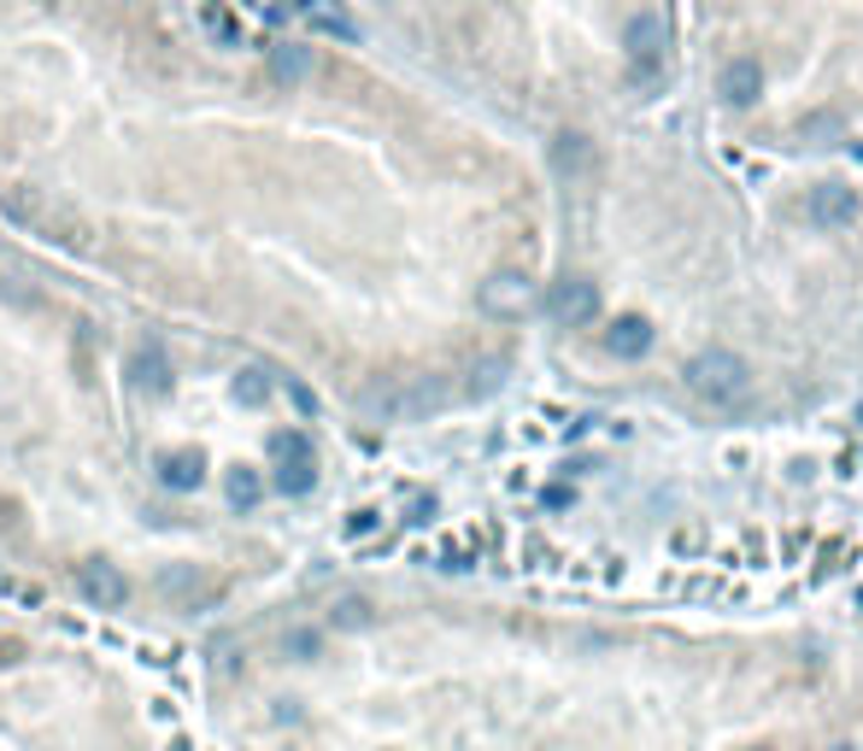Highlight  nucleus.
I'll return each mask as SVG.
<instances>
[{"label": "nucleus", "mask_w": 863, "mask_h": 751, "mask_svg": "<svg viewBox=\"0 0 863 751\" xmlns=\"http://www.w3.org/2000/svg\"><path fill=\"white\" fill-rule=\"evenodd\" d=\"M599 340H605V352H612V358H647L652 352V323L635 317V312L629 317H612Z\"/></svg>", "instance_id": "obj_8"}, {"label": "nucleus", "mask_w": 863, "mask_h": 751, "mask_svg": "<svg viewBox=\"0 0 863 751\" xmlns=\"http://www.w3.org/2000/svg\"><path fill=\"white\" fill-rule=\"evenodd\" d=\"M805 212H810V224H822V229L858 224V188H845V182H817V188H810V200H805Z\"/></svg>", "instance_id": "obj_6"}, {"label": "nucleus", "mask_w": 863, "mask_h": 751, "mask_svg": "<svg viewBox=\"0 0 863 751\" xmlns=\"http://www.w3.org/2000/svg\"><path fill=\"white\" fill-rule=\"evenodd\" d=\"M500 382H505V365H494V358H487V365L477 370V382H470V394H477V400H482V394H494V388H500Z\"/></svg>", "instance_id": "obj_21"}, {"label": "nucleus", "mask_w": 863, "mask_h": 751, "mask_svg": "<svg viewBox=\"0 0 863 751\" xmlns=\"http://www.w3.org/2000/svg\"><path fill=\"white\" fill-rule=\"evenodd\" d=\"M758 94H764V71H758L752 54H735L722 65V100L729 107H758Z\"/></svg>", "instance_id": "obj_9"}, {"label": "nucleus", "mask_w": 863, "mask_h": 751, "mask_svg": "<svg viewBox=\"0 0 863 751\" xmlns=\"http://www.w3.org/2000/svg\"><path fill=\"white\" fill-rule=\"evenodd\" d=\"M547 317L564 323V329H582V323L599 317V288L587 277H558L547 288Z\"/></svg>", "instance_id": "obj_5"}, {"label": "nucleus", "mask_w": 863, "mask_h": 751, "mask_svg": "<svg viewBox=\"0 0 863 751\" xmlns=\"http://www.w3.org/2000/svg\"><path fill=\"white\" fill-rule=\"evenodd\" d=\"M159 482L171 487V493H194L200 482H206V458H200L194 447L165 452V458H159Z\"/></svg>", "instance_id": "obj_10"}, {"label": "nucleus", "mask_w": 863, "mask_h": 751, "mask_svg": "<svg viewBox=\"0 0 863 751\" xmlns=\"http://www.w3.org/2000/svg\"><path fill=\"white\" fill-rule=\"evenodd\" d=\"M752 751H775V746H752Z\"/></svg>", "instance_id": "obj_24"}, {"label": "nucleus", "mask_w": 863, "mask_h": 751, "mask_svg": "<svg viewBox=\"0 0 863 751\" xmlns=\"http://www.w3.org/2000/svg\"><path fill=\"white\" fill-rule=\"evenodd\" d=\"M206 24H212V36H217V42H242V24H235L224 7H206Z\"/></svg>", "instance_id": "obj_20"}, {"label": "nucleus", "mask_w": 863, "mask_h": 751, "mask_svg": "<svg viewBox=\"0 0 863 751\" xmlns=\"http://www.w3.org/2000/svg\"><path fill=\"white\" fill-rule=\"evenodd\" d=\"M270 452H277V458H306L312 440L300 435V429H277V435H270Z\"/></svg>", "instance_id": "obj_19"}, {"label": "nucleus", "mask_w": 863, "mask_h": 751, "mask_svg": "<svg viewBox=\"0 0 863 751\" xmlns=\"http://www.w3.org/2000/svg\"><path fill=\"white\" fill-rule=\"evenodd\" d=\"M682 382H687V394H693V400H705V405H735V400H747V394H752V370H747V358L729 352V347H705L699 358H687Z\"/></svg>", "instance_id": "obj_1"}, {"label": "nucleus", "mask_w": 863, "mask_h": 751, "mask_svg": "<svg viewBox=\"0 0 863 751\" xmlns=\"http://www.w3.org/2000/svg\"><path fill=\"white\" fill-rule=\"evenodd\" d=\"M270 487L282 493V500H306L317 487V458H277V475H270Z\"/></svg>", "instance_id": "obj_11"}, {"label": "nucleus", "mask_w": 863, "mask_h": 751, "mask_svg": "<svg viewBox=\"0 0 863 751\" xmlns=\"http://www.w3.org/2000/svg\"><path fill=\"white\" fill-rule=\"evenodd\" d=\"M447 400H452V388L441 382V375H412V382L394 388V394H370L365 405L382 412L388 423H417V417H435Z\"/></svg>", "instance_id": "obj_2"}, {"label": "nucleus", "mask_w": 863, "mask_h": 751, "mask_svg": "<svg viewBox=\"0 0 863 751\" xmlns=\"http://www.w3.org/2000/svg\"><path fill=\"white\" fill-rule=\"evenodd\" d=\"M623 47H629V77L640 89H658V77H664V47H670V30L658 12H635L629 30H623Z\"/></svg>", "instance_id": "obj_3"}, {"label": "nucleus", "mask_w": 863, "mask_h": 751, "mask_svg": "<svg viewBox=\"0 0 863 751\" xmlns=\"http://www.w3.org/2000/svg\"><path fill=\"white\" fill-rule=\"evenodd\" d=\"M259 500H265V482H259V470L235 464V470H229V505H235V511H253Z\"/></svg>", "instance_id": "obj_15"}, {"label": "nucleus", "mask_w": 863, "mask_h": 751, "mask_svg": "<svg viewBox=\"0 0 863 751\" xmlns=\"http://www.w3.org/2000/svg\"><path fill=\"white\" fill-rule=\"evenodd\" d=\"M288 652H294L300 663L317 658V635H312V628H294V635H288Z\"/></svg>", "instance_id": "obj_22"}, {"label": "nucleus", "mask_w": 863, "mask_h": 751, "mask_svg": "<svg viewBox=\"0 0 863 751\" xmlns=\"http://www.w3.org/2000/svg\"><path fill=\"white\" fill-rule=\"evenodd\" d=\"M235 400L259 412V405L270 400V375H265V370H242V375H235Z\"/></svg>", "instance_id": "obj_17"}, {"label": "nucleus", "mask_w": 863, "mask_h": 751, "mask_svg": "<svg viewBox=\"0 0 863 751\" xmlns=\"http://www.w3.org/2000/svg\"><path fill=\"white\" fill-rule=\"evenodd\" d=\"M77 587H82V599H89V605H107V610L130 599V582H124V570H117V563H100V558L77 563Z\"/></svg>", "instance_id": "obj_7"}, {"label": "nucleus", "mask_w": 863, "mask_h": 751, "mask_svg": "<svg viewBox=\"0 0 863 751\" xmlns=\"http://www.w3.org/2000/svg\"><path fill=\"white\" fill-rule=\"evenodd\" d=\"M270 77L288 82V89H294V82H306V77H312V47H306V42L270 47Z\"/></svg>", "instance_id": "obj_13"}, {"label": "nucleus", "mask_w": 863, "mask_h": 751, "mask_svg": "<svg viewBox=\"0 0 863 751\" xmlns=\"http://www.w3.org/2000/svg\"><path fill=\"white\" fill-rule=\"evenodd\" d=\"M130 370H135V388H142V394H171V358H165V347H142Z\"/></svg>", "instance_id": "obj_12"}, {"label": "nucleus", "mask_w": 863, "mask_h": 751, "mask_svg": "<svg viewBox=\"0 0 863 751\" xmlns=\"http://www.w3.org/2000/svg\"><path fill=\"white\" fill-rule=\"evenodd\" d=\"M159 587L165 593H200L206 582H200V570H189V563H171V570L159 575Z\"/></svg>", "instance_id": "obj_18"}, {"label": "nucleus", "mask_w": 863, "mask_h": 751, "mask_svg": "<svg viewBox=\"0 0 863 751\" xmlns=\"http://www.w3.org/2000/svg\"><path fill=\"white\" fill-rule=\"evenodd\" d=\"M834 751H852V746H834Z\"/></svg>", "instance_id": "obj_25"}, {"label": "nucleus", "mask_w": 863, "mask_h": 751, "mask_svg": "<svg viewBox=\"0 0 863 751\" xmlns=\"http://www.w3.org/2000/svg\"><path fill=\"white\" fill-rule=\"evenodd\" d=\"M552 165L564 170V177H575V170L594 165V147H587L582 135H558V142H552Z\"/></svg>", "instance_id": "obj_14"}, {"label": "nucleus", "mask_w": 863, "mask_h": 751, "mask_svg": "<svg viewBox=\"0 0 863 751\" xmlns=\"http://www.w3.org/2000/svg\"><path fill=\"white\" fill-rule=\"evenodd\" d=\"M477 305H482L487 317H505V323H512V317H529L535 305H540V288L523 277V270H494V277L477 288Z\"/></svg>", "instance_id": "obj_4"}, {"label": "nucleus", "mask_w": 863, "mask_h": 751, "mask_svg": "<svg viewBox=\"0 0 863 751\" xmlns=\"http://www.w3.org/2000/svg\"><path fill=\"white\" fill-rule=\"evenodd\" d=\"M840 130H845V124H840L834 112H817V117H805V135H840Z\"/></svg>", "instance_id": "obj_23"}, {"label": "nucleus", "mask_w": 863, "mask_h": 751, "mask_svg": "<svg viewBox=\"0 0 863 751\" xmlns=\"http://www.w3.org/2000/svg\"><path fill=\"white\" fill-rule=\"evenodd\" d=\"M335 628H347V635H359V628L377 623V610H370V599H359V593H347V599H335Z\"/></svg>", "instance_id": "obj_16"}]
</instances>
